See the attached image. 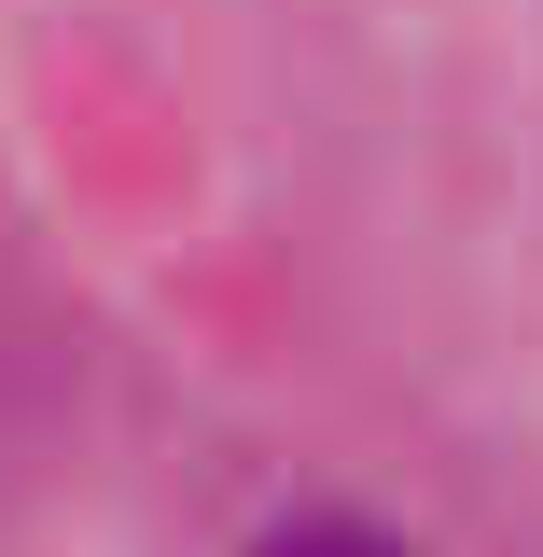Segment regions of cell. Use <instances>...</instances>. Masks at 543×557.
<instances>
[{"label": "cell", "mask_w": 543, "mask_h": 557, "mask_svg": "<svg viewBox=\"0 0 543 557\" xmlns=\"http://www.w3.org/2000/svg\"><path fill=\"white\" fill-rule=\"evenodd\" d=\"M251 557H418V544H391L377 516H293V530H266Z\"/></svg>", "instance_id": "6da1fadb"}]
</instances>
